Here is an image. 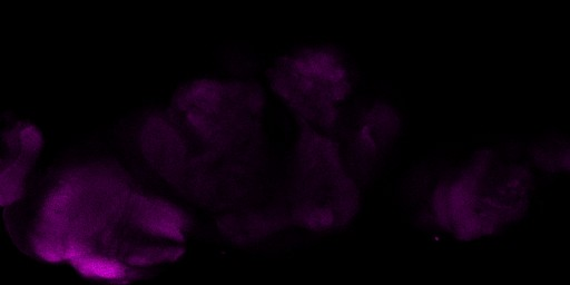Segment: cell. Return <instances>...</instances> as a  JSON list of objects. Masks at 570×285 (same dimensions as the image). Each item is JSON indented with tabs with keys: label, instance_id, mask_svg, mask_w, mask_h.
Wrapping results in <instances>:
<instances>
[{
	"label": "cell",
	"instance_id": "obj_2",
	"mask_svg": "<svg viewBox=\"0 0 570 285\" xmlns=\"http://www.w3.org/2000/svg\"><path fill=\"white\" fill-rule=\"evenodd\" d=\"M298 155V193L293 212L298 224L331 230L348 223L357 212L360 194L338 146L306 126Z\"/></svg>",
	"mask_w": 570,
	"mask_h": 285
},
{
	"label": "cell",
	"instance_id": "obj_4",
	"mask_svg": "<svg viewBox=\"0 0 570 285\" xmlns=\"http://www.w3.org/2000/svg\"><path fill=\"white\" fill-rule=\"evenodd\" d=\"M400 117L389 105L372 106L361 115L350 139L347 164L355 174L367 175L384 158L399 135Z\"/></svg>",
	"mask_w": 570,
	"mask_h": 285
},
{
	"label": "cell",
	"instance_id": "obj_5",
	"mask_svg": "<svg viewBox=\"0 0 570 285\" xmlns=\"http://www.w3.org/2000/svg\"><path fill=\"white\" fill-rule=\"evenodd\" d=\"M531 153V161L541 170L561 173L569 169V145H561V141H549L538 146Z\"/></svg>",
	"mask_w": 570,
	"mask_h": 285
},
{
	"label": "cell",
	"instance_id": "obj_1",
	"mask_svg": "<svg viewBox=\"0 0 570 285\" xmlns=\"http://www.w3.org/2000/svg\"><path fill=\"white\" fill-rule=\"evenodd\" d=\"M533 187L525 161L480 148L439 178L428 196L426 212L438 230L455 239H483L527 214Z\"/></svg>",
	"mask_w": 570,
	"mask_h": 285
},
{
	"label": "cell",
	"instance_id": "obj_3",
	"mask_svg": "<svg viewBox=\"0 0 570 285\" xmlns=\"http://www.w3.org/2000/svg\"><path fill=\"white\" fill-rule=\"evenodd\" d=\"M274 87L302 121L315 130L336 126L352 90L348 69L330 48H312L282 62Z\"/></svg>",
	"mask_w": 570,
	"mask_h": 285
}]
</instances>
